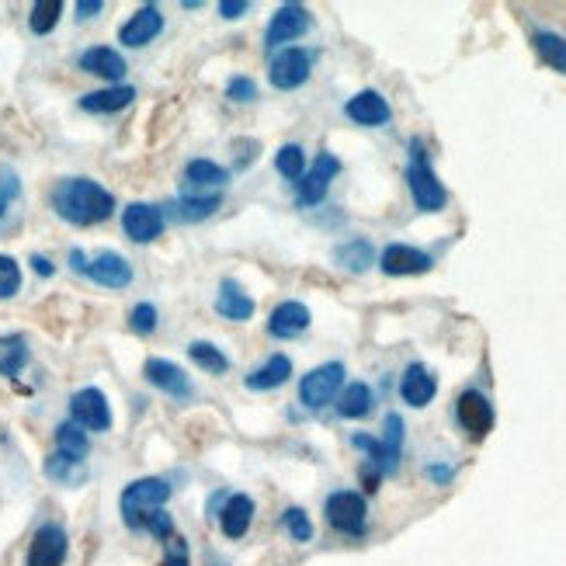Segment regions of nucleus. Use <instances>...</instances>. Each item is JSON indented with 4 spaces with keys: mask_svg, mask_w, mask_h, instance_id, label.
I'll use <instances>...</instances> for the list:
<instances>
[{
    "mask_svg": "<svg viewBox=\"0 0 566 566\" xmlns=\"http://www.w3.org/2000/svg\"><path fill=\"white\" fill-rule=\"evenodd\" d=\"M53 209L73 227H97L115 212V199L91 178H66L53 188Z\"/></svg>",
    "mask_w": 566,
    "mask_h": 566,
    "instance_id": "nucleus-1",
    "label": "nucleus"
},
{
    "mask_svg": "<svg viewBox=\"0 0 566 566\" xmlns=\"http://www.w3.org/2000/svg\"><path fill=\"white\" fill-rule=\"evenodd\" d=\"M407 185H410V195H413V206L421 212H441L449 202V191L441 188L438 175L431 170L421 143H413V160L407 167Z\"/></svg>",
    "mask_w": 566,
    "mask_h": 566,
    "instance_id": "nucleus-2",
    "label": "nucleus"
},
{
    "mask_svg": "<svg viewBox=\"0 0 566 566\" xmlns=\"http://www.w3.org/2000/svg\"><path fill=\"white\" fill-rule=\"evenodd\" d=\"M167 497H170V483L167 480H157V476L136 480V483H129L126 490H122V518H126L129 528H139L146 514L164 507Z\"/></svg>",
    "mask_w": 566,
    "mask_h": 566,
    "instance_id": "nucleus-3",
    "label": "nucleus"
},
{
    "mask_svg": "<svg viewBox=\"0 0 566 566\" xmlns=\"http://www.w3.org/2000/svg\"><path fill=\"white\" fill-rule=\"evenodd\" d=\"M344 386V365L340 361H327V365H316L310 376H303L300 382V400L310 407V410H319L327 407Z\"/></svg>",
    "mask_w": 566,
    "mask_h": 566,
    "instance_id": "nucleus-4",
    "label": "nucleus"
},
{
    "mask_svg": "<svg viewBox=\"0 0 566 566\" xmlns=\"http://www.w3.org/2000/svg\"><path fill=\"white\" fill-rule=\"evenodd\" d=\"M455 417H459L462 431L470 434L473 441H483L490 431H494V407H490V400L483 397L480 389H465V392H459V400H455Z\"/></svg>",
    "mask_w": 566,
    "mask_h": 566,
    "instance_id": "nucleus-5",
    "label": "nucleus"
},
{
    "mask_svg": "<svg viewBox=\"0 0 566 566\" xmlns=\"http://www.w3.org/2000/svg\"><path fill=\"white\" fill-rule=\"evenodd\" d=\"M70 417H73V424H81L84 431H108L112 428V407H108V397L102 389H81V392H73V400H70Z\"/></svg>",
    "mask_w": 566,
    "mask_h": 566,
    "instance_id": "nucleus-6",
    "label": "nucleus"
},
{
    "mask_svg": "<svg viewBox=\"0 0 566 566\" xmlns=\"http://www.w3.org/2000/svg\"><path fill=\"white\" fill-rule=\"evenodd\" d=\"M365 497L352 494V490H337V494L327 497V522L331 528L344 532V535H361L365 532Z\"/></svg>",
    "mask_w": 566,
    "mask_h": 566,
    "instance_id": "nucleus-7",
    "label": "nucleus"
},
{
    "mask_svg": "<svg viewBox=\"0 0 566 566\" xmlns=\"http://www.w3.org/2000/svg\"><path fill=\"white\" fill-rule=\"evenodd\" d=\"M310 70H313V53L300 45H289L272 60V84L279 91H295L310 81Z\"/></svg>",
    "mask_w": 566,
    "mask_h": 566,
    "instance_id": "nucleus-8",
    "label": "nucleus"
},
{
    "mask_svg": "<svg viewBox=\"0 0 566 566\" xmlns=\"http://www.w3.org/2000/svg\"><path fill=\"white\" fill-rule=\"evenodd\" d=\"M143 376H146V382L157 386L160 392H167V397H175V400H188L195 392L191 379L185 376V368H178L167 358H150L143 365Z\"/></svg>",
    "mask_w": 566,
    "mask_h": 566,
    "instance_id": "nucleus-9",
    "label": "nucleus"
},
{
    "mask_svg": "<svg viewBox=\"0 0 566 566\" xmlns=\"http://www.w3.org/2000/svg\"><path fill=\"white\" fill-rule=\"evenodd\" d=\"M337 170H340V160L334 154H319L316 164L300 178V202L303 206H319V202H324V195H327V188H331Z\"/></svg>",
    "mask_w": 566,
    "mask_h": 566,
    "instance_id": "nucleus-10",
    "label": "nucleus"
},
{
    "mask_svg": "<svg viewBox=\"0 0 566 566\" xmlns=\"http://www.w3.org/2000/svg\"><path fill=\"white\" fill-rule=\"evenodd\" d=\"M122 230H126V237L136 243H150L164 233V212L157 206L133 202L126 212H122Z\"/></svg>",
    "mask_w": 566,
    "mask_h": 566,
    "instance_id": "nucleus-11",
    "label": "nucleus"
},
{
    "mask_svg": "<svg viewBox=\"0 0 566 566\" xmlns=\"http://www.w3.org/2000/svg\"><path fill=\"white\" fill-rule=\"evenodd\" d=\"M431 254H424V251H417V248H407V243H389V248L382 251V258H379V268L386 275H424V272H431Z\"/></svg>",
    "mask_w": 566,
    "mask_h": 566,
    "instance_id": "nucleus-12",
    "label": "nucleus"
},
{
    "mask_svg": "<svg viewBox=\"0 0 566 566\" xmlns=\"http://www.w3.org/2000/svg\"><path fill=\"white\" fill-rule=\"evenodd\" d=\"M160 32H164V14H160V8H157V4H146V8H139V11L118 29V42H122V45H129V49H139V45H146V42H154Z\"/></svg>",
    "mask_w": 566,
    "mask_h": 566,
    "instance_id": "nucleus-13",
    "label": "nucleus"
},
{
    "mask_svg": "<svg viewBox=\"0 0 566 566\" xmlns=\"http://www.w3.org/2000/svg\"><path fill=\"white\" fill-rule=\"evenodd\" d=\"M306 29H310V11L303 4H285V8H279L272 24H268L264 42H268V49H275L282 42H295L300 35H306Z\"/></svg>",
    "mask_w": 566,
    "mask_h": 566,
    "instance_id": "nucleus-14",
    "label": "nucleus"
},
{
    "mask_svg": "<svg viewBox=\"0 0 566 566\" xmlns=\"http://www.w3.org/2000/svg\"><path fill=\"white\" fill-rule=\"evenodd\" d=\"M84 275L97 285H105V289H126L133 282V268L122 254L105 251V254H97L94 261L84 264Z\"/></svg>",
    "mask_w": 566,
    "mask_h": 566,
    "instance_id": "nucleus-15",
    "label": "nucleus"
},
{
    "mask_svg": "<svg viewBox=\"0 0 566 566\" xmlns=\"http://www.w3.org/2000/svg\"><path fill=\"white\" fill-rule=\"evenodd\" d=\"M66 559V532L60 525H42L32 538L29 566H63Z\"/></svg>",
    "mask_w": 566,
    "mask_h": 566,
    "instance_id": "nucleus-16",
    "label": "nucleus"
},
{
    "mask_svg": "<svg viewBox=\"0 0 566 566\" xmlns=\"http://www.w3.org/2000/svg\"><path fill=\"white\" fill-rule=\"evenodd\" d=\"M344 115L358 122V126H382V122H389V105L379 91H361L344 105Z\"/></svg>",
    "mask_w": 566,
    "mask_h": 566,
    "instance_id": "nucleus-17",
    "label": "nucleus"
},
{
    "mask_svg": "<svg viewBox=\"0 0 566 566\" xmlns=\"http://www.w3.org/2000/svg\"><path fill=\"white\" fill-rule=\"evenodd\" d=\"M216 313L223 319H233V324H248V319L254 316V300L237 282L227 279L223 285H219V295H216Z\"/></svg>",
    "mask_w": 566,
    "mask_h": 566,
    "instance_id": "nucleus-18",
    "label": "nucleus"
},
{
    "mask_svg": "<svg viewBox=\"0 0 566 566\" xmlns=\"http://www.w3.org/2000/svg\"><path fill=\"white\" fill-rule=\"evenodd\" d=\"M434 392H438V382H434V376L428 373V368L424 365H410L407 373H403V379H400V397H403V403H410V407H428L434 400Z\"/></svg>",
    "mask_w": 566,
    "mask_h": 566,
    "instance_id": "nucleus-19",
    "label": "nucleus"
},
{
    "mask_svg": "<svg viewBox=\"0 0 566 566\" xmlns=\"http://www.w3.org/2000/svg\"><path fill=\"white\" fill-rule=\"evenodd\" d=\"M251 522H254V501L248 494H233L223 504V511H219V525H223L227 538H243L251 528Z\"/></svg>",
    "mask_w": 566,
    "mask_h": 566,
    "instance_id": "nucleus-20",
    "label": "nucleus"
},
{
    "mask_svg": "<svg viewBox=\"0 0 566 566\" xmlns=\"http://www.w3.org/2000/svg\"><path fill=\"white\" fill-rule=\"evenodd\" d=\"M81 70L94 73V77H105V81H122L126 77V60H122L108 45H94L81 56Z\"/></svg>",
    "mask_w": 566,
    "mask_h": 566,
    "instance_id": "nucleus-21",
    "label": "nucleus"
},
{
    "mask_svg": "<svg viewBox=\"0 0 566 566\" xmlns=\"http://www.w3.org/2000/svg\"><path fill=\"white\" fill-rule=\"evenodd\" d=\"M289 376H292V361L285 355H272L268 361H261L243 382H248V389H254V392H272V389L285 386Z\"/></svg>",
    "mask_w": 566,
    "mask_h": 566,
    "instance_id": "nucleus-22",
    "label": "nucleus"
},
{
    "mask_svg": "<svg viewBox=\"0 0 566 566\" xmlns=\"http://www.w3.org/2000/svg\"><path fill=\"white\" fill-rule=\"evenodd\" d=\"M310 319L313 316H310V310L303 303L289 300V303L275 306L272 319H268V331H272V337H295V334H303L310 327Z\"/></svg>",
    "mask_w": 566,
    "mask_h": 566,
    "instance_id": "nucleus-23",
    "label": "nucleus"
},
{
    "mask_svg": "<svg viewBox=\"0 0 566 566\" xmlns=\"http://www.w3.org/2000/svg\"><path fill=\"white\" fill-rule=\"evenodd\" d=\"M136 91L126 87V84H115V87H105V91H91L81 97V108L91 112V115H112V112H122L126 105H133Z\"/></svg>",
    "mask_w": 566,
    "mask_h": 566,
    "instance_id": "nucleus-24",
    "label": "nucleus"
},
{
    "mask_svg": "<svg viewBox=\"0 0 566 566\" xmlns=\"http://www.w3.org/2000/svg\"><path fill=\"white\" fill-rule=\"evenodd\" d=\"M219 209V195H185V199L170 202V216L181 223H202Z\"/></svg>",
    "mask_w": 566,
    "mask_h": 566,
    "instance_id": "nucleus-25",
    "label": "nucleus"
},
{
    "mask_svg": "<svg viewBox=\"0 0 566 566\" xmlns=\"http://www.w3.org/2000/svg\"><path fill=\"white\" fill-rule=\"evenodd\" d=\"M337 413L348 417V421H361V417H368V413H373V389H368L365 382H352L348 389L340 392Z\"/></svg>",
    "mask_w": 566,
    "mask_h": 566,
    "instance_id": "nucleus-26",
    "label": "nucleus"
},
{
    "mask_svg": "<svg viewBox=\"0 0 566 566\" xmlns=\"http://www.w3.org/2000/svg\"><path fill=\"white\" fill-rule=\"evenodd\" d=\"M29 344H24V337L18 334H8V337H0V376H8L14 379L24 365H29Z\"/></svg>",
    "mask_w": 566,
    "mask_h": 566,
    "instance_id": "nucleus-27",
    "label": "nucleus"
},
{
    "mask_svg": "<svg viewBox=\"0 0 566 566\" xmlns=\"http://www.w3.org/2000/svg\"><path fill=\"white\" fill-rule=\"evenodd\" d=\"M227 178H230L227 170L219 164H212V160H191L185 167V181L191 188H219V185H227Z\"/></svg>",
    "mask_w": 566,
    "mask_h": 566,
    "instance_id": "nucleus-28",
    "label": "nucleus"
},
{
    "mask_svg": "<svg viewBox=\"0 0 566 566\" xmlns=\"http://www.w3.org/2000/svg\"><path fill=\"white\" fill-rule=\"evenodd\" d=\"M334 258H337V264L348 268V272H365V268L376 261V251L368 240H352V243H340Z\"/></svg>",
    "mask_w": 566,
    "mask_h": 566,
    "instance_id": "nucleus-29",
    "label": "nucleus"
},
{
    "mask_svg": "<svg viewBox=\"0 0 566 566\" xmlns=\"http://www.w3.org/2000/svg\"><path fill=\"white\" fill-rule=\"evenodd\" d=\"M45 476L56 480V483H81L84 480V459H73V455H49L45 459Z\"/></svg>",
    "mask_w": 566,
    "mask_h": 566,
    "instance_id": "nucleus-30",
    "label": "nucleus"
},
{
    "mask_svg": "<svg viewBox=\"0 0 566 566\" xmlns=\"http://www.w3.org/2000/svg\"><path fill=\"white\" fill-rule=\"evenodd\" d=\"M532 45H535V53L543 56L549 66L566 73V39L563 35H556V32H535Z\"/></svg>",
    "mask_w": 566,
    "mask_h": 566,
    "instance_id": "nucleus-31",
    "label": "nucleus"
},
{
    "mask_svg": "<svg viewBox=\"0 0 566 566\" xmlns=\"http://www.w3.org/2000/svg\"><path fill=\"white\" fill-rule=\"evenodd\" d=\"M188 355H191L195 365L206 368V373H212V376H223L227 368H230V358L219 352L216 344H209V340H195L191 348H188Z\"/></svg>",
    "mask_w": 566,
    "mask_h": 566,
    "instance_id": "nucleus-32",
    "label": "nucleus"
},
{
    "mask_svg": "<svg viewBox=\"0 0 566 566\" xmlns=\"http://www.w3.org/2000/svg\"><path fill=\"white\" fill-rule=\"evenodd\" d=\"M56 446H60V452H63V455L84 459V455H87V449H91V441H87V431H84L81 424L66 421V424H60V428H56Z\"/></svg>",
    "mask_w": 566,
    "mask_h": 566,
    "instance_id": "nucleus-33",
    "label": "nucleus"
},
{
    "mask_svg": "<svg viewBox=\"0 0 566 566\" xmlns=\"http://www.w3.org/2000/svg\"><path fill=\"white\" fill-rule=\"evenodd\" d=\"M275 167H279V175L289 178V181H300L306 175V154H303V146H282V150L275 154Z\"/></svg>",
    "mask_w": 566,
    "mask_h": 566,
    "instance_id": "nucleus-34",
    "label": "nucleus"
},
{
    "mask_svg": "<svg viewBox=\"0 0 566 566\" xmlns=\"http://www.w3.org/2000/svg\"><path fill=\"white\" fill-rule=\"evenodd\" d=\"M60 14H63V4H60V0H39V4L32 8V18H29L32 32H35V35H49V32L56 29Z\"/></svg>",
    "mask_w": 566,
    "mask_h": 566,
    "instance_id": "nucleus-35",
    "label": "nucleus"
},
{
    "mask_svg": "<svg viewBox=\"0 0 566 566\" xmlns=\"http://www.w3.org/2000/svg\"><path fill=\"white\" fill-rule=\"evenodd\" d=\"M400 446H403V421H400L397 413H389V417H386V438H382V452H386V465H389V473L397 470Z\"/></svg>",
    "mask_w": 566,
    "mask_h": 566,
    "instance_id": "nucleus-36",
    "label": "nucleus"
},
{
    "mask_svg": "<svg viewBox=\"0 0 566 566\" xmlns=\"http://www.w3.org/2000/svg\"><path fill=\"white\" fill-rule=\"evenodd\" d=\"M18 195H21L18 175H14V170H8V167H0V223L8 219L11 206L18 202Z\"/></svg>",
    "mask_w": 566,
    "mask_h": 566,
    "instance_id": "nucleus-37",
    "label": "nucleus"
},
{
    "mask_svg": "<svg viewBox=\"0 0 566 566\" xmlns=\"http://www.w3.org/2000/svg\"><path fill=\"white\" fill-rule=\"evenodd\" d=\"M282 525H285V532L295 538V543H310V538H313V525H310V518H306V511H303V507H289V511L282 514Z\"/></svg>",
    "mask_w": 566,
    "mask_h": 566,
    "instance_id": "nucleus-38",
    "label": "nucleus"
},
{
    "mask_svg": "<svg viewBox=\"0 0 566 566\" xmlns=\"http://www.w3.org/2000/svg\"><path fill=\"white\" fill-rule=\"evenodd\" d=\"M21 289V268L14 258L0 254V300H11V295H18Z\"/></svg>",
    "mask_w": 566,
    "mask_h": 566,
    "instance_id": "nucleus-39",
    "label": "nucleus"
},
{
    "mask_svg": "<svg viewBox=\"0 0 566 566\" xmlns=\"http://www.w3.org/2000/svg\"><path fill=\"white\" fill-rule=\"evenodd\" d=\"M139 528L154 532V535L160 538V543H167V538L175 535V522H170V514H167L164 507H157V511H150V514H146V518H143V525H139Z\"/></svg>",
    "mask_w": 566,
    "mask_h": 566,
    "instance_id": "nucleus-40",
    "label": "nucleus"
},
{
    "mask_svg": "<svg viewBox=\"0 0 566 566\" xmlns=\"http://www.w3.org/2000/svg\"><path fill=\"white\" fill-rule=\"evenodd\" d=\"M129 327L136 331V334H154L157 331V306H150V303H139L133 313H129Z\"/></svg>",
    "mask_w": 566,
    "mask_h": 566,
    "instance_id": "nucleus-41",
    "label": "nucleus"
},
{
    "mask_svg": "<svg viewBox=\"0 0 566 566\" xmlns=\"http://www.w3.org/2000/svg\"><path fill=\"white\" fill-rule=\"evenodd\" d=\"M164 546H167V556L160 566H188V543L181 535H170Z\"/></svg>",
    "mask_w": 566,
    "mask_h": 566,
    "instance_id": "nucleus-42",
    "label": "nucleus"
},
{
    "mask_svg": "<svg viewBox=\"0 0 566 566\" xmlns=\"http://www.w3.org/2000/svg\"><path fill=\"white\" fill-rule=\"evenodd\" d=\"M227 97H230V102H254V97H258V87H254L251 77H233V81L227 84Z\"/></svg>",
    "mask_w": 566,
    "mask_h": 566,
    "instance_id": "nucleus-43",
    "label": "nucleus"
},
{
    "mask_svg": "<svg viewBox=\"0 0 566 566\" xmlns=\"http://www.w3.org/2000/svg\"><path fill=\"white\" fill-rule=\"evenodd\" d=\"M243 11H248V0H219V14L223 18H243Z\"/></svg>",
    "mask_w": 566,
    "mask_h": 566,
    "instance_id": "nucleus-44",
    "label": "nucleus"
},
{
    "mask_svg": "<svg viewBox=\"0 0 566 566\" xmlns=\"http://www.w3.org/2000/svg\"><path fill=\"white\" fill-rule=\"evenodd\" d=\"M102 8H105L102 0H81V4H77V18H94Z\"/></svg>",
    "mask_w": 566,
    "mask_h": 566,
    "instance_id": "nucleus-45",
    "label": "nucleus"
},
{
    "mask_svg": "<svg viewBox=\"0 0 566 566\" xmlns=\"http://www.w3.org/2000/svg\"><path fill=\"white\" fill-rule=\"evenodd\" d=\"M32 264H35V272H39V275H53V264H49L45 258H32Z\"/></svg>",
    "mask_w": 566,
    "mask_h": 566,
    "instance_id": "nucleus-46",
    "label": "nucleus"
}]
</instances>
